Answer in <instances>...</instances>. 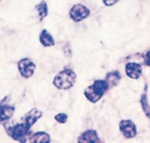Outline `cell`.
Wrapping results in <instances>:
<instances>
[{
	"instance_id": "6da1fadb",
	"label": "cell",
	"mask_w": 150,
	"mask_h": 143,
	"mask_svg": "<svg viewBox=\"0 0 150 143\" xmlns=\"http://www.w3.org/2000/svg\"><path fill=\"white\" fill-rule=\"evenodd\" d=\"M108 89L109 86L105 80H96L93 85L85 89L84 95L90 102L96 103L103 97Z\"/></svg>"
},
{
	"instance_id": "7a4b0ae2",
	"label": "cell",
	"mask_w": 150,
	"mask_h": 143,
	"mask_svg": "<svg viewBox=\"0 0 150 143\" xmlns=\"http://www.w3.org/2000/svg\"><path fill=\"white\" fill-rule=\"evenodd\" d=\"M76 79V73L70 69H64L59 72L53 80V85L61 90L69 89L74 86Z\"/></svg>"
},
{
	"instance_id": "3957f363",
	"label": "cell",
	"mask_w": 150,
	"mask_h": 143,
	"mask_svg": "<svg viewBox=\"0 0 150 143\" xmlns=\"http://www.w3.org/2000/svg\"><path fill=\"white\" fill-rule=\"evenodd\" d=\"M6 130L12 139L20 142H27L28 141L29 135H31L30 129L28 128L23 122L6 128Z\"/></svg>"
},
{
	"instance_id": "277c9868",
	"label": "cell",
	"mask_w": 150,
	"mask_h": 143,
	"mask_svg": "<svg viewBox=\"0 0 150 143\" xmlns=\"http://www.w3.org/2000/svg\"><path fill=\"white\" fill-rule=\"evenodd\" d=\"M89 15H90L89 9L81 4H74L69 10V16L76 23H79L82 20L88 18Z\"/></svg>"
},
{
	"instance_id": "5b68a950",
	"label": "cell",
	"mask_w": 150,
	"mask_h": 143,
	"mask_svg": "<svg viewBox=\"0 0 150 143\" xmlns=\"http://www.w3.org/2000/svg\"><path fill=\"white\" fill-rule=\"evenodd\" d=\"M18 70L23 77L29 78L35 73V64L29 58H23L20 60L18 63Z\"/></svg>"
},
{
	"instance_id": "8992f818",
	"label": "cell",
	"mask_w": 150,
	"mask_h": 143,
	"mask_svg": "<svg viewBox=\"0 0 150 143\" xmlns=\"http://www.w3.org/2000/svg\"><path fill=\"white\" fill-rule=\"evenodd\" d=\"M119 130L127 139L134 138L137 135V126L131 120H122L119 123Z\"/></svg>"
},
{
	"instance_id": "52a82bcc",
	"label": "cell",
	"mask_w": 150,
	"mask_h": 143,
	"mask_svg": "<svg viewBox=\"0 0 150 143\" xmlns=\"http://www.w3.org/2000/svg\"><path fill=\"white\" fill-rule=\"evenodd\" d=\"M41 116H42V112L39 111L38 109L34 108L23 116L22 122L28 128L30 129L35 123L41 118Z\"/></svg>"
},
{
	"instance_id": "ba28073f",
	"label": "cell",
	"mask_w": 150,
	"mask_h": 143,
	"mask_svg": "<svg viewBox=\"0 0 150 143\" xmlns=\"http://www.w3.org/2000/svg\"><path fill=\"white\" fill-rule=\"evenodd\" d=\"M125 72L126 75L131 79H138L142 75V68L141 64L137 63H128L125 66Z\"/></svg>"
},
{
	"instance_id": "9c48e42d",
	"label": "cell",
	"mask_w": 150,
	"mask_h": 143,
	"mask_svg": "<svg viewBox=\"0 0 150 143\" xmlns=\"http://www.w3.org/2000/svg\"><path fill=\"white\" fill-rule=\"evenodd\" d=\"M78 142L81 143H95L101 142L97 132L93 130H88L87 131L83 132L78 138Z\"/></svg>"
},
{
	"instance_id": "30bf717a",
	"label": "cell",
	"mask_w": 150,
	"mask_h": 143,
	"mask_svg": "<svg viewBox=\"0 0 150 143\" xmlns=\"http://www.w3.org/2000/svg\"><path fill=\"white\" fill-rule=\"evenodd\" d=\"M15 108L5 104L4 99L0 103V122L8 121L12 118Z\"/></svg>"
},
{
	"instance_id": "8fae6325",
	"label": "cell",
	"mask_w": 150,
	"mask_h": 143,
	"mask_svg": "<svg viewBox=\"0 0 150 143\" xmlns=\"http://www.w3.org/2000/svg\"><path fill=\"white\" fill-rule=\"evenodd\" d=\"M120 80H121V75L117 70L107 73V75H105V81L108 84L109 88L116 87L119 83Z\"/></svg>"
},
{
	"instance_id": "7c38bea8",
	"label": "cell",
	"mask_w": 150,
	"mask_h": 143,
	"mask_svg": "<svg viewBox=\"0 0 150 143\" xmlns=\"http://www.w3.org/2000/svg\"><path fill=\"white\" fill-rule=\"evenodd\" d=\"M40 41L42 44L43 46L49 47V46H53L55 45V41L52 35L46 29L42 30V32L40 35Z\"/></svg>"
},
{
	"instance_id": "4fadbf2b",
	"label": "cell",
	"mask_w": 150,
	"mask_h": 143,
	"mask_svg": "<svg viewBox=\"0 0 150 143\" xmlns=\"http://www.w3.org/2000/svg\"><path fill=\"white\" fill-rule=\"evenodd\" d=\"M28 141L30 142L48 143L51 142V138L49 135L45 132H38V133L33 134L31 136H29Z\"/></svg>"
},
{
	"instance_id": "5bb4252c",
	"label": "cell",
	"mask_w": 150,
	"mask_h": 143,
	"mask_svg": "<svg viewBox=\"0 0 150 143\" xmlns=\"http://www.w3.org/2000/svg\"><path fill=\"white\" fill-rule=\"evenodd\" d=\"M36 10L38 11V15L40 17V21H43L48 15V6L46 1H41L40 4L36 5Z\"/></svg>"
},
{
	"instance_id": "9a60e30c",
	"label": "cell",
	"mask_w": 150,
	"mask_h": 143,
	"mask_svg": "<svg viewBox=\"0 0 150 143\" xmlns=\"http://www.w3.org/2000/svg\"><path fill=\"white\" fill-rule=\"evenodd\" d=\"M141 104H142V107L144 111V113L146 114V116L150 118V106L148 101V98H147V94L146 92L142 95L141 97Z\"/></svg>"
},
{
	"instance_id": "2e32d148",
	"label": "cell",
	"mask_w": 150,
	"mask_h": 143,
	"mask_svg": "<svg viewBox=\"0 0 150 143\" xmlns=\"http://www.w3.org/2000/svg\"><path fill=\"white\" fill-rule=\"evenodd\" d=\"M55 119L60 123H64L68 119V116L65 113H58L55 116Z\"/></svg>"
},
{
	"instance_id": "e0dca14e",
	"label": "cell",
	"mask_w": 150,
	"mask_h": 143,
	"mask_svg": "<svg viewBox=\"0 0 150 143\" xmlns=\"http://www.w3.org/2000/svg\"><path fill=\"white\" fill-rule=\"evenodd\" d=\"M143 60H144L145 65L150 67V50L149 51H148L145 53V55H144V59Z\"/></svg>"
},
{
	"instance_id": "ac0fdd59",
	"label": "cell",
	"mask_w": 150,
	"mask_h": 143,
	"mask_svg": "<svg viewBox=\"0 0 150 143\" xmlns=\"http://www.w3.org/2000/svg\"><path fill=\"white\" fill-rule=\"evenodd\" d=\"M119 0H103V3L105 6H112L116 4Z\"/></svg>"
}]
</instances>
